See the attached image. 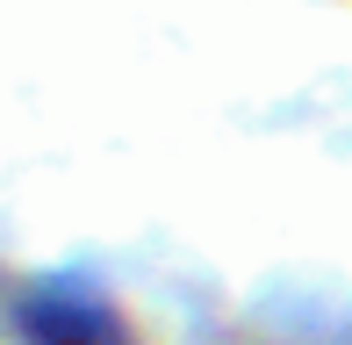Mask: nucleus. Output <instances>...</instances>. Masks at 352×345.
I'll use <instances>...</instances> for the list:
<instances>
[{
    "label": "nucleus",
    "instance_id": "nucleus-1",
    "mask_svg": "<svg viewBox=\"0 0 352 345\" xmlns=\"http://www.w3.org/2000/svg\"><path fill=\"white\" fill-rule=\"evenodd\" d=\"M14 324H22L29 345H130V331H122L116 309L87 302V295H72V288L29 295V302L14 309Z\"/></svg>",
    "mask_w": 352,
    "mask_h": 345
}]
</instances>
